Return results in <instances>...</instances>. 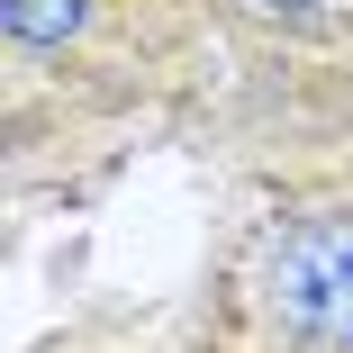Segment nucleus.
I'll list each match as a JSON object with an SVG mask.
<instances>
[{
    "mask_svg": "<svg viewBox=\"0 0 353 353\" xmlns=\"http://www.w3.org/2000/svg\"><path fill=\"white\" fill-rule=\"evenodd\" d=\"M236 308L263 353H353V199H299L263 218Z\"/></svg>",
    "mask_w": 353,
    "mask_h": 353,
    "instance_id": "obj_1",
    "label": "nucleus"
},
{
    "mask_svg": "<svg viewBox=\"0 0 353 353\" xmlns=\"http://www.w3.org/2000/svg\"><path fill=\"white\" fill-rule=\"evenodd\" d=\"M0 28H10L19 54H63L91 28V0H0Z\"/></svg>",
    "mask_w": 353,
    "mask_h": 353,
    "instance_id": "obj_2",
    "label": "nucleus"
},
{
    "mask_svg": "<svg viewBox=\"0 0 353 353\" xmlns=\"http://www.w3.org/2000/svg\"><path fill=\"white\" fill-rule=\"evenodd\" d=\"M245 10H254V19H308L317 0H245Z\"/></svg>",
    "mask_w": 353,
    "mask_h": 353,
    "instance_id": "obj_3",
    "label": "nucleus"
}]
</instances>
